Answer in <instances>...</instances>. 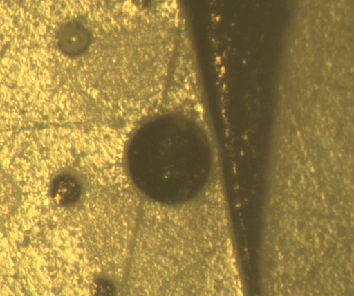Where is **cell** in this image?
<instances>
[{"mask_svg": "<svg viewBox=\"0 0 354 296\" xmlns=\"http://www.w3.org/2000/svg\"><path fill=\"white\" fill-rule=\"evenodd\" d=\"M57 41L62 52L74 55L85 48L88 41V33L82 24L71 21L63 24L58 30Z\"/></svg>", "mask_w": 354, "mask_h": 296, "instance_id": "1", "label": "cell"}, {"mask_svg": "<svg viewBox=\"0 0 354 296\" xmlns=\"http://www.w3.org/2000/svg\"><path fill=\"white\" fill-rule=\"evenodd\" d=\"M78 188L75 181L67 176H60L53 181L51 196L61 205H67L77 198Z\"/></svg>", "mask_w": 354, "mask_h": 296, "instance_id": "2", "label": "cell"}, {"mask_svg": "<svg viewBox=\"0 0 354 296\" xmlns=\"http://www.w3.org/2000/svg\"><path fill=\"white\" fill-rule=\"evenodd\" d=\"M92 293L93 296H113L114 288L109 281L99 279L93 284Z\"/></svg>", "mask_w": 354, "mask_h": 296, "instance_id": "3", "label": "cell"}]
</instances>
